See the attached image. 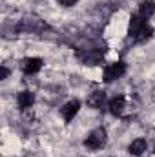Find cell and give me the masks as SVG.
Here are the masks:
<instances>
[{
    "label": "cell",
    "instance_id": "cell-1",
    "mask_svg": "<svg viewBox=\"0 0 155 157\" xmlns=\"http://www.w3.org/2000/svg\"><path fill=\"white\" fill-rule=\"evenodd\" d=\"M104 144H106V130H104V128L93 130V132L88 135V139L84 141V146L89 148V150H100Z\"/></svg>",
    "mask_w": 155,
    "mask_h": 157
},
{
    "label": "cell",
    "instance_id": "cell-2",
    "mask_svg": "<svg viewBox=\"0 0 155 157\" xmlns=\"http://www.w3.org/2000/svg\"><path fill=\"white\" fill-rule=\"evenodd\" d=\"M126 73V64L124 62H113V64H110L106 70H104V80L106 82H113L115 78L122 77Z\"/></svg>",
    "mask_w": 155,
    "mask_h": 157
},
{
    "label": "cell",
    "instance_id": "cell-3",
    "mask_svg": "<svg viewBox=\"0 0 155 157\" xmlns=\"http://www.w3.org/2000/svg\"><path fill=\"white\" fill-rule=\"evenodd\" d=\"M42 59H37V57H29V59H24L22 62H20V68H22V71L26 73V75H35V73H39L40 68H42Z\"/></svg>",
    "mask_w": 155,
    "mask_h": 157
},
{
    "label": "cell",
    "instance_id": "cell-4",
    "mask_svg": "<svg viewBox=\"0 0 155 157\" xmlns=\"http://www.w3.org/2000/svg\"><path fill=\"white\" fill-rule=\"evenodd\" d=\"M78 59H80L84 64H88V66H97V64H100V60H102V51L89 49V51H86V53H78Z\"/></svg>",
    "mask_w": 155,
    "mask_h": 157
},
{
    "label": "cell",
    "instance_id": "cell-5",
    "mask_svg": "<svg viewBox=\"0 0 155 157\" xmlns=\"http://www.w3.org/2000/svg\"><path fill=\"white\" fill-rule=\"evenodd\" d=\"M78 108H80V102H78V101H70L68 104H64V108L60 110V113H62L64 121H66V122L73 121V117L78 113Z\"/></svg>",
    "mask_w": 155,
    "mask_h": 157
},
{
    "label": "cell",
    "instance_id": "cell-6",
    "mask_svg": "<svg viewBox=\"0 0 155 157\" xmlns=\"http://www.w3.org/2000/svg\"><path fill=\"white\" fill-rule=\"evenodd\" d=\"M17 102H18V108L20 110H29L35 102V95L31 91H20L18 97H17Z\"/></svg>",
    "mask_w": 155,
    "mask_h": 157
},
{
    "label": "cell",
    "instance_id": "cell-7",
    "mask_svg": "<svg viewBox=\"0 0 155 157\" xmlns=\"http://www.w3.org/2000/svg\"><path fill=\"white\" fill-rule=\"evenodd\" d=\"M144 26H146V20L139 13L137 15H131V18H130V37H135Z\"/></svg>",
    "mask_w": 155,
    "mask_h": 157
},
{
    "label": "cell",
    "instance_id": "cell-8",
    "mask_svg": "<svg viewBox=\"0 0 155 157\" xmlns=\"http://www.w3.org/2000/svg\"><path fill=\"white\" fill-rule=\"evenodd\" d=\"M124 106H126V102H124V97H122V95L113 97V99L110 101V112H112V115L120 117L122 112H124Z\"/></svg>",
    "mask_w": 155,
    "mask_h": 157
},
{
    "label": "cell",
    "instance_id": "cell-9",
    "mask_svg": "<svg viewBox=\"0 0 155 157\" xmlns=\"http://www.w3.org/2000/svg\"><path fill=\"white\" fill-rule=\"evenodd\" d=\"M104 102H106V93H104V91H93V93L88 97V106H89V108L99 110V108H102Z\"/></svg>",
    "mask_w": 155,
    "mask_h": 157
},
{
    "label": "cell",
    "instance_id": "cell-10",
    "mask_svg": "<svg viewBox=\"0 0 155 157\" xmlns=\"http://www.w3.org/2000/svg\"><path fill=\"white\" fill-rule=\"evenodd\" d=\"M153 13H155V2H152V0L141 2V6H139V15H141L144 20H148Z\"/></svg>",
    "mask_w": 155,
    "mask_h": 157
},
{
    "label": "cell",
    "instance_id": "cell-11",
    "mask_svg": "<svg viewBox=\"0 0 155 157\" xmlns=\"http://www.w3.org/2000/svg\"><path fill=\"white\" fill-rule=\"evenodd\" d=\"M148 148V143L144 139H135L131 144H130V154L131 155H142Z\"/></svg>",
    "mask_w": 155,
    "mask_h": 157
},
{
    "label": "cell",
    "instance_id": "cell-12",
    "mask_svg": "<svg viewBox=\"0 0 155 157\" xmlns=\"http://www.w3.org/2000/svg\"><path fill=\"white\" fill-rule=\"evenodd\" d=\"M152 35H153V29H152V28L146 24V26H144V28H142V29H141V31H139L135 37H133V40H135V42H144V40L150 39Z\"/></svg>",
    "mask_w": 155,
    "mask_h": 157
},
{
    "label": "cell",
    "instance_id": "cell-13",
    "mask_svg": "<svg viewBox=\"0 0 155 157\" xmlns=\"http://www.w3.org/2000/svg\"><path fill=\"white\" fill-rule=\"evenodd\" d=\"M78 0H59V4L60 6H64V7H71V6H75Z\"/></svg>",
    "mask_w": 155,
    "mask_h": 157
},
{
    "label": "cell",
    "instance_id": "cell-14",
    "mask_svg": "<svg viewBox=\"0 0 155 157\" xmlns=\"http://www.w3.org/2000/svg\"><path fill=\"white\" fill-rule=\"evenodd\" d=\"M7 75H9V70H7L6 66H2V70H0V78L4 80V78H7Z\"/></svg>",
    "mask_w": 155,
    "mask_h": 157
}]
</instances>
